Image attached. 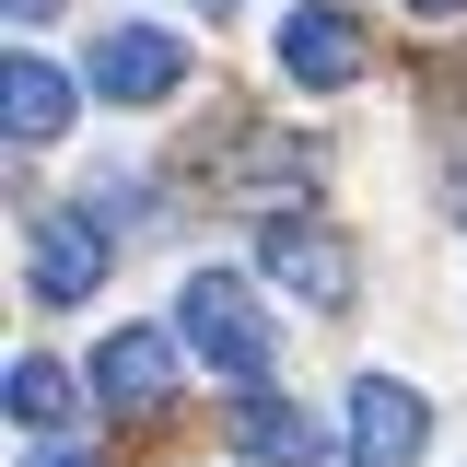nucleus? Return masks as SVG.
Segmentation results:
<instances>
[{
  "instance_id": "obj_1",
  "label": "nucleus",
  "mask_w": 467,
  "mask_h": 467,
  "mask_svg": "<svg viewBox=\"0 0 467 467\" xmlns=\"http://www.w3.org/2000/svg\"><path fill=\"white\" fill-rule=\"evenodd\" d=\"M175 327H187V350L211 362V374H234V386H257L269 374V316H257V292L234 281V269H187V292H175Z\"/></svg>"
},
{
  "instance_id": "obj_2",
  "label": "nucleus",
  "mask_w": 467,
  "mask_h": 467,
  "mask_svg": "<svg viewBox=\"0 0 467 467\" xmlns=\"http://www.w3.org/2000/svg\"><path fill=\"white\" fill-rule=\"evenodd\" d=\"M24 281H36V304H82V292L106 281V211H36Z\"/></svg>"
},
{
  "instance_id": "obj_3",
  "label": "nucleus",
  "mask_w": 467,
  "mask_h": 467,
  "mask_svg": "<svg viewBox=\"0 0 467 467\" xmlns=\"http://www.w3.org/2000/svg\"><path fill=\"white\" fill-rule=\"evenodd\" d=\"M175 82H187V47H175L164 24H117L106 47H94V94L106 106H164Z\"/></svg>"
},
{
  "instance_id": "obj_4",
  "label": "nucleus",
  "mask_w": 467,
  "mask_h": 467,
  "mask_svg": "<svg viewBox=\"0 0 467 467\" xmlns=\"http://www.w3.org/2000/svg\"><path fill=\"white\" fill-rule=\"evenodd\" d=\"M420 432H432L420 386H398V374H362V386H350V456H362V467H409Z\"/></svg>"
},
{
  "instance_id": "obj_5",
  "label": "nucleus",
  "mask_w": 467,
  "mask_h": 467,
  "mask_svg": "<svg viewBox=\"0 0 467 467\" xmlns=\"http://www.w3.org/2000/svg\"><path fill=\"white\" fill-rule=\"evenodd\" d=\"M281 70L304 82V94H339V82H362V24H350V12H327V0L281 12Z\"/></svg>"
},
{
  "instance_id": "obj_6",
  "label": "nucleus",
  "mask_w": 467,
  "mask_h": 467,
  "mask_svg": "<svg viewBox=\"0 0 467 467\" xmlns=\"http://www.w3.org/2000/svg\"><path fill=\"white\" fill-rule=\"evenodd\" d=\"M164 386H175V339L164 327H117V339L94 350V398L106 409H152Z\"/></svg>"
},
{
  "instance_id": "obj_7",
  "label": "nucleus",
  "mask_w": 467,
  "mask_h": 467,
  "mask_svg": "<svg viewBox=\"0 0 467 467\" xmlns=\"http://www.w3.org/2000/svg\"><path fill=\"white\" fill-rule=\"evenodd\" d=\"M234 444L269 456V467H316V456H327V420H316L304 398H245V409H234Z\"/></svg>"
},
{
  "instance_id": "obj_8",
  "label": "nucleus",
  "mask_w": 467,
  "mask_h": 467,
  "mask_svg": "<svg viewBox=\"0 0 467 467\" xmlns=\"http://www.w3.org/2000/svg\"><path fill=\"white\" fill-rule=\"evenodd\" d=\"M0 117H12V140H24V152H47L58 129H70V70H58V58H12Z\"/></svg>"
},
{
  "instance_id": "obj_9",
  "label": "nucleus",
  "mask_w": 467,
  "mask_h": 467,
  "mask_svg": "<svg viewBox=\"0 0 467 467\" xmlns=\"http://www.w3.org/2000/svg\"><path fill=\"white\" fill-rule=\"evenodd\" d=\"M269 281H292L304 304H350V245L339 234H269Z\"/></svg>"
},
{
  "instance_id": "obj_10",
  "label": "nucleus",
  "mask_w": 467,
  "mask_h": 467,
  "mask_svg": "<svg viewBox=\"0 0 467 467\" xmlns=\"http://www.w3.org/2000/svg\"><path fill=\"white\" fill-rule=\"evenodd\" d=\"M70 409H82V398H70V374L24 350V362H12V420H24L36 444H58V432H70Z\"/></svg>"
},
{
  "instance_id": "obj_11",
  "label": "nucleus",
  "mask_w": 467,
  "mask_h": 467,
  "mask_svg": "<svg viewBox=\"0 0 467 467\" xmlns=\"http://www.w3.org/2000/svg\"><path fill=\"white\" fill-rule=\"evenodd\" d=\"M24 467H94L82 444H24Z\"/></svg>"
},
{
  "instance_id": "obj_12",
  "label": "nucleus",
  "mask_w": 467,
  "mask_h": 467,
  "mask_svg": "<svg viewBox=\"0 0 467 467\" xmlns=\"http://www.w3.org/2000/svg\"><path fill=\"white\" fill-rule=\"evenodd\" d=\"M47 12H58V0H12V24H47Z\"/></svg>"
},
{
  "instance_id": "obj_13",
  "label": "nucleus",
  "mask_w": 467,
  "mask_h": 467,
  "mask_svg": "<svg viewBox=\"0 0 467 467\" xmlns=\"http://www.w3.org/2000/svg\"><path fill=\"white\" fill-rule=\"evenodd\" d=\"M409 12H432V24H444V12H467V0H409Z\"/></svg>"
},
{
  "instance_id": "obj_14",
  "label": "nucleus",
  "mask_w": 467,
  "mask_h": 467,
  "mask_svg": "<svg viewBox=\"0 0 467 467\" xmlns=\"http://www.w3.org/2000/svg\"><path fill=\"white\" fill-rule=\"evenodd\" d=\"M211 12H223V0H211Z\"/></svg>"
}]
</instances>
